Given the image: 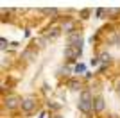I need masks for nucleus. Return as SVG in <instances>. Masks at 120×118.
<instances>
[{"label":"nucleus","mask_w":120,"mask_h":118,"mask_svg":"<svg viewBox=\"0 0 120 118\" xmlns=\"http://www.w3.org/2000/svg\"><path fill=\"white\" fill-rule=\"evenodd\" d=\"M63 29H65V32H68V34H74V30H75V23L72 22V20H66L65 23H63Z\"/></svg>","instance_id":"obj_4"},{"label":"nucleus","mask_w":120,"mask_h":118,"mask_svg":"<svg viewBox=\"0 0 120 118\" xmlns=\"http://www.w3.org/2000/svg\"><path fill=\"white\" fill-rule=\"evenodd\" d=\"M75 72H77V74H79V72H84V64H77V66H75Z\"/></svg>","instance_id":"obj_11"},{"label":"nucleus","mask_w":120,"mask_h":118,"mask_svg":"<svg viewBox=\"0 0 120 118\" xmlns=\"http://www.w3.org/2000/svg\"><path fill=\"white\" fill-rule=\"evenodd\" d=\"M113 41H115V43H120V36H113Z\"/></svg>","instance_id":"obj_12"},{"label":"nucleus","mask_w":120,"mask_h":118,"mask_svg":"<svg viewBox=\"0 0 120 118\" xmlns=\"http://www.w3.org/2000/svg\"><path fill=\"white\" fill-rule=\"evenodd\" d=\"M118 91H120V82H118Z\"/></svg>","instance_id":"obj_13"},{"label":"nucleus","mask_w":120,"mask_h":118,"mask_svg":"<svg viewBox=\"0 0 120 118\" xmlns=\"http://www.w3.org/2000/svg\"><path fill=\"white\" fill-rule=\"evenodd\" d=\"M104 106H106V104H104V98H102V97L95 98V109H97V111H102Z\"/></svg>","instance_id":"obj_7"},{"label":"nucleus","mask_w":120,"mask_h":118,"mask_svg":"<svg viewBox=\"0 0 120 118\" xmlns=\"http://www.w3.org/2000/svg\"><path fill=\"white\" fill-rule=\"evenodd\" d=\"M43 13H45V15H56L57 11L56 9H43Z\"/></svg>","instance_id":"obj_10"},{"label":"nucleus","mask_w":120,"mask_h":118,"mask_svg":"<svg viewBox=\"0 0 120 118\" xmlns=\"http://www.w3.org/2000/svg\"><path fill=\"white\" fill-rule=\"evenodd\" d=\"M16 104H18V98H16V97L5 98V106H7V107H16Z\"/></svg>","instance_id":"obj_6"},{"label":"nucleus","mask_w":120,"mask_h":118,"mask_svg":"<svg viewBox=\"0 0 120 118\" xmlns=\"http://www.w3.org/2000/svg\"><path fill=\"white\" fill-rule=\"evenodd\" d=\"M68 86H70V89H79V88H81V84L77 82V81H70V82H68Z\"/></svg>","instance_id":"obj_8"},{"label":"nucleus","mask_w":120,"mask_h":118,"mask_svg":"<svg viewBox=\"0 0 120 118\" xmlns=\"http://www.w3.org/2000/svg\"><path fill=\"white\" fill-rule=\"evenodd\" d=\"M59 34H61V30L57 29V27H52V29H50V32H47L45 38H47V39H52V38H57Z\"/></svg>","instance_id":"obj_5"},{"label":"nucleus","mask_w":120,"mask_h":118,"mask_svg":"<svg viewBox=\"0 0 120 118\" xmlns=\"http://www.w3.org/2000/svg\"><path fill=\"white\" fill-rule=\"evenodd\" d=\"M63 54H65V57L68 59V61H74L75 57H79V55H81V43H77V45H70V47H66Z\"/></svg>","instance_id":"obj_1"},{"label":"nucleus","mask_w":120,"mask_h":118,"mask_svg":"<svg viewBox=\"0 0 120 118\" xmlns=\"http://www.w3.org/2000/svg\"><path fill=\"white\" fill-rule=\"evenodd\" d=\"M79 109L82 111V113H88V111L91 109V98H90V93H88V91H82V93H81Z\"/></svg>","instance_id":"obj_2"},{"label":"nucleus","mask_w":120,"mask_h":118,"mask_svg":"<svg viewBox=\"0 0 120 118\" xmlns=\"http://www.w3.org/2000/svg\"><path fill=\"white\" fill-rule=\"evenodd\" d=\"M56 118H59V116H56Z\"/></svg>","instance_id":"obj_14"},{"label":"nucleus","mask_w":120,"mask_h":118,"mask_svg":"<svg viewBox=\"0 0 120 118\" xmlns=\"http://www.w3.org/2000/svg\"><path fill=\"white\" fill-rule=\"evenodd\" d=\"M34 106H36V102H34V98H32V97H27V98H23V100H22V107H23V111H27V113H29V111H32V109H34Z\"/></svg>","instance_id":"obj_3"},{"label":"nucleus","mask_w":120,"mask_h":118,"mask_svg":"<svg viewBox=\"0 0 120 118\" xmlns=\"http://www.w3.org/2000/svg\"><path fill=\"white\" fill-rule=\"evenodd\" d=\"M109 57H111V55L108 54V52H102V54H100V61H104V63H106V61H109Z\"/></svg>","instance_id":"obj_9"}]
</instances>
